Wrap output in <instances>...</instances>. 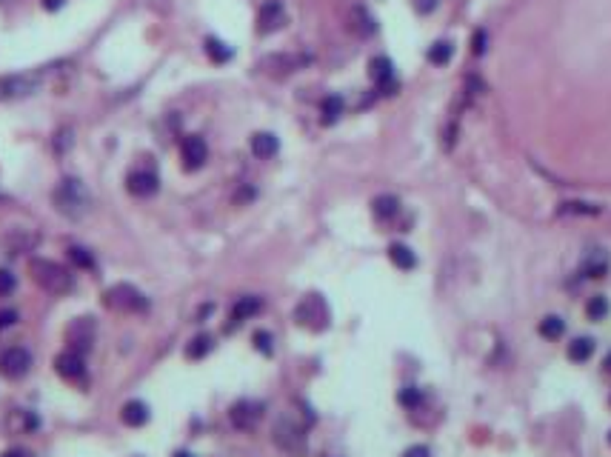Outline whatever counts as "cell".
I'll return each mask as SVG.
<instances>
[{
  "label": "cell",
  "instance_id": "obj_1",
  "mask_svg": "<svg viewBox=\"0 0 611 457\" xmlns=\"http://www.w3.org/2000/svg\"><path fill=\"white\" fill-rule=\"evenodd\" d=\"M52 203L69 220H83L92 211V194L86 189V183L78 177H63L52 191Z\"/></svg>",
  "mask_w": 611,
  "mask_h": 457
},
{
  "label": "cell",
  "instance_id": "obj_2",
  "mask_svg": "<svg viewBox=\"0 0 611 457\" xmlns=\"http://www.w3.org/2000/svg\"><path fill=\"white\" fill-rule=\"evenodd\" d=\"M29 272H32V280L46 289L49 295H69L75 289V278L69 275L66 266L55 263V261H46V258H32L29 263Z\"/></svg>",
  "mask_w": 611,
  "mask_h": 457
},
{
  "label": "cell",
  "instance_id": "obj_3",
  "mask_svg": "<svg viewBox=\"0 0 611 457\" xmlns=\"http://www.w3.org/2000/svg\"><path fill=\"white\" fill-rule=\"evenodd\" d=\"M103 303L115 312H146L149 309V298L129 283H117V286L106 289Z\"/></svg>",
  "mask_w": 611,
  "mask_h": 457
},
{
  "label": "cell",
  "instance_id": "obj_4",
  "mask_svg": "<svg viewBox=\"0 0 611 457\" xmlns=\"http://www.w3.org/2000/svg\"><path fill=\"white\" fill-rule=\"evenodd\" d=\"M43 75L41 72H26V75H4L0 78V100H21L29 98L41 89Z\"/></svg>",
  "mask_w": 611,
  "mask_h": 457
},
{
  "label": "cell",
  "instance_id": "obj_5",
  "mask_svg": "<svg viewBox=\"0 0 611 457\" xmlns=\"http://www.w3.org/2000/svg\"><path fill=\"white\" fill-rule=\"evenodd\" d=\"M294 320H297L300 326H306V329H314V332L326 329V326H329V309H326L323 298H320V295H309V298L294 309Z\"/></svg>",
  "mask_w": 611,
  "mask_h": 457
},
{
  "label": "cell",
  "instance_id": "obj_6",
  "mask_svg": "<svg viewBox=\"0 0 611 457\" xmlns=\"http://www.w3.org/2000/svg\"><path fill=\"white\" fill-rule=\"evenodd\" d=\"M32 369V352L23 346H9L0 352V374L9 377V380H21L26 377Z\"/></svg>",
  "mask_w": 611,
  "mask_h": 457
},
{
  "label": "cell",
  "instance_id": "obj_7",
  "mask_svg": "<svg viewBox=\"0 0 611 457\" xmlns=\"http://www.w3.org/2000/svg\"><path fill=\"white\" fill-rule=\"evenodd\" d=\"M95 317H78L69 329H66V340H69V349L78 352V354H86L92 346H95Z\"/></svg>",
  "mask_w": 611,
  "mask_h": 457
},
{
  "label": "cell",
  "instance_id": "obj_8",
  "mask_svg": "<svg viewBox=\"0 0 611 457\" xmlns=\"http://www.w3.org/2000/svg\"><path fill=\"white\" fill-rule=\"evenodd\" d=\"M260 417H263V403H257V400H238V403L229 409L232 426H235V429H243V431L255 429V426L260 423Z\"/></svg>",
  "mask_w": 611,
  "mask_h": 457
},
{
  "label": "cell",
  "instance_id": "obj_9",
  "mask_svg": "<svg viewBox=\"0 0 611 457\" xmlns=\"http://www.w3.org/2000/svg\"><path fill=\"white\" fill-rule=\"evenodd\" d=\"M206 157H209V146H206V140H203L200 135H188V137H183V143H180V160H183V169L194 172V169H200L203 163H206Z\"/></svg>",
  "mask_w": 611,
  "mask_h": 457
},
{
  "label": "cell",
  "instance_id": "obj_10",
  "mask_svg": "<svg viewBox=\"0 0 611 457\" xmlns=\"http://www.w3.org/2000/svg\"><path fill=\"white\" fill-rule=\"evenodd\" d=\"M55 369H58V374L63 377V380H69V383H86V363H83V354H78V352H63V354H58L55 357Z\"/></svg>",
  "mask_w": 611,
  "mask_h": 457
},
{
  "label": "cell",
  "instance_id": "obj_11",
  "mask_svg": "<svg viewBox=\"0 0 611 457\" xmlns=\"http://www.w3.org/2000/svg\"><path fill=\"white\" fill-rule=\"evenodd\" d=\"M283 23H286V9H283V4H280V0H266L263 9H260V15H257V32H260V35H272V32H277Z\"/></svg>",
  "mask_w": 611,
  "mask_h": 457
},
{
  "label": "cell",
  "instance_id": "obj_12",
  "mask_svg": "<svg viewBox=\"0 0 611 457\" xmlns=\"http://www.w3.org/2000/svg\"><path fill=\"white\" fill-rule=\"evenodd\" d=\"M368 75H371V80H374L386 95H391V92L397 89V83H394V63H391L386 55L371 58V63H368Z\"/></svg>",
  "mask_w": 611,
  "mask_h": 457
},
{
  "label": "cell",
  "instance_id": "obj_13",
  "mask_svg": "<svg viewBox=\"0 0 611 457\" xmlns=\"http://www.w3.org/2000/svg\"><path fill=\"white\" fill-rule=\"evenodd\" d=\"M126 189L134 194V197H152L157 189H160V180L152 169H137L126 177Z\"/></svg>",
  "mask_w": 611,
  "mask_h": 457
},
{
  "label": "cell",
  "instance_id": "obj_14",
  "mask_svg": "<svg viewBox=\"0 0 611 457\" xmlns=\"http://www.w3.org/2000/svg\"><path fill=\"white\" fill-rule=\"evenodd\" d=\"M38 243V235L29 232V228H12V232L4 238L6 255H21V252H32Z\"/></svg>",
  "mask_w": 611,
  "mask_h": 457
},
{
  "label": "cell",
  "instance_id": "obj_15",
  "mask_svg": "<svg viewBox=\"0 0 611 457\" xmlns=\"http://www.w3.org/2000/svg\"><path fill=\"white\" fill-rule=\"evenodd\" d=\"M608 266H611L608 255H605L602 249H594V252H588V255L583 258V263H580V275H583V278L597 280V278H605Z\"/></svg>",
  "mask_w": 611,
  "mask_h": 457
},
{
  "label": "cell",
  "instance_id": "obj_16",
  "mask_svg": "<svg viewBox=\"0 0 611 457\" xmlns=\"http://www.w3.org/2000/svg\"><path fill=\"white\" fill-rule=\"evenodd\" d=\"M260 309H263V300H260V298H255V295L240 298V300L232 306V323H229L226 329H235V326H240L243 320H252Z\"/></svg>",
  "mask_w": 611,
  "mask_h": 457
},
{
  "label": "cell",
  "instance_id": "obj_17",
  "mask_svg": "<svg viewBox=\"0 0 611 457\" xmlns=\"http://www.w3.org/2000/svg\"><path fill=\"white\" fill-rule=\"evenodd\" d=\"M120 420H123L126 426H132V429L146 426V423H149V406H146L143 400H129V403L120 409Z\"/></svg>",
  "mask_w": 611,
  "mask_h": 457
},
{
  "label": "cell",
  "instance_id": "obj_18",
  "mask_svg": "<svg viewBox=\"0 0 611 457\" xmlns=\"http://www.w3.org/2000/svg\"><path fill=\"white\" fill-rule=\"evenodd\" d=\"M277 149H280V140H277L272 132H257V135L252 137V152H255L260 160L275 157V154H277Z\"/></svg>",
  "mask_w": 611,
  "mask_h": 457
},
{
  "label": "cell",
  "instance_id": "obj_19",
  "mask_svg": "<svg viewBox=\"0 0 611 457\" xmlns=\"http://www.w3.org/2000/svg\"><path fill=\"white\" fill-rule=\"evenodd\" d=\"M388 261H391L397 269H403V272H412V269L418 266L415 252L405 246V243H391V246H388Z\"/></svg>",
  "mask_w": 611,
  "mask_h": 457
},
{
  "label": "cell",
  "instance_id": "obj_20",
  "mask_svg": "<svg viewBox=\"0 0 611 457\" xmlns=\"http://www.w3.org/2000/svg\"><path fill=\"white\" fill-rule=\"evenodd\" d=\"M594 349H597L594 337H574V340L568 343V360H574V363H585V360L594 354Z\"/></svg>",
  "mask_w": 611,
  "mask_h": 457
},
{
  "label": "cell",
  "instance_id": "obj_21",
  "mask_svg": "<svg viewBox=\"0 0 611 457\" xmlns=\"http://www.w3.org/2000/svg\"><path fill=\"white\" fill-rule=\"evenodd\" d=\"M340 115H343V98H340V95L323 98V103H320V120H323L326 126H331V123L340 120Z\"/></svg>",
  "mask_w": 611,
  "mask_h": 457
},
{
  "label": "cell",
  "instance_id": "obj_22",
  "mask_svg": "<svg viewBox=\"0 0 611 457\" xmlns=\"http://www.w3.org/2000/svg\"><path fill=\"white\" fill-rule=\"evenodd\" d=\"M351 26H354L357 35H374V29H377V23H374V18L368 15L366 6H354L351 9Z\"/></svg>",
  "mask_w": 611,
  "mask_h": 457
},
{
  "label": "cell",
  "instance_id": "obj_23",
  "mask_svg": "<svg viewBox=\"0 0 611 457\" xmlns=\"http://www.w3.org/2000/svg\"><path fill=\"white\" fill-rule=\"evenodd\" d=\"M371 209H374V217L388 220V217H394V214L400 211V200H397L394 194H380V197L371 203Z\"/></svg>",
  "mask_w": 611,
  "mask_h": 457
},
{
  "label": "cell",
  "instance_id": "obj_24",
  "mask_svg": "<svg viewBox=\"0 0 611 457\" xmlns=\"http://www.w3.org/2000/svg\"><path fill=\"white\" fill-rule=\"evenodd\" d=\"M563 332H565V320H563L560 315H548V317L540 320V335H543L546 340H560Z\"/></svg>",
  "mask_w": 611,
  "mask_h": 457
},
{
  "label": "cell",
  "instance_id": "obj_25",
  "mask_svg": "<svg viewBox=\"0 0 611 457\" xmlns=\"http://www.w3.org/2000/svg\"><path fill=\"white\" fill-rule=\"evenodd\" d=\"M203 46H206V55H209L215 63H229L232 55H235L232 46H226V43L218 41V38H206V43H203Z\"/></svg>",
  "mask_w": 611,
  "mask_h": 457
},
{
  "label": "cell",
  "instance_id": "obj_26",
  "mask_svg": "<svg viewBox=\"0 0 611 457\" xmlns=\"http://www.w3.org/2000/svg\"><path fill=\"white\" fill-rule=\"evenodd\" d=\"M212 352V335H197L188 346H186V357L188 360H200V357H206Z\"/></svg>",
  "mask_w": 611,
  "mask_h": 457
},
{
  "label": "cell",
  "instance_id": "obj_27",
  "mask_svg": "<svg viewBox=\"0 0 611 457\" xmlns=\"http://www.w3.org/2000/svg\"><path fill=\"white\" fill-rule=\"evenodd\" d=\"M452 55H455L452 41H437V43H432V46H429V61H432L435 66L449 63V61H452Z\"/></svg>",
  "mask_w": 611,
  "mask_h": 457
},
{
  "label": "cell",
  "instance_id": "obj_28",
  "mask_svg": "<svg viewBox=\"0 0 611 457\" xmlns=\"http://www.w3.org/2000/svg\"><path fill=\"white\" fill-rule=\"evenodd\" d=\"M397 400H400V406H405V409H418V406L423 403V392H420L418 386H403L400 394H397Z\"/></svg>",
  "mask_w": 611,
  "mask_h": 457
},
{
  "label": "cell",
  "instance_id": "obj_29",
  "mask_svg": "<svg viewBox=\"0 0 611 457\" xmlns=\"http://www.w3.org/2000/svg\"><path fill=\"white\" fill-rule=\"evenodd\" d=\"M69 261L75 263V266H80V269H95L97 263H95V255L89 252V249H83V246H72L69 249Z\"/></svg>",
  "mask_w": 611,
  "mask_h": 457
},
{
  "label": "cell",
  "instance_id": "obj_30",
  "mask_svg": "<svg viewBox=\"0 0 611 457\" xmlns=\"http://www.w3.org/2000/svg\"><path fill=\"white\" fill-rule=\"evenodd\" d=\"M608 298H602V295H597V298H591L588 300V306H585V315L591 317V320H602L605 315H608Z\"/></svg>",
  "mask_w": 611,
  "mask_h": 457
},
{
  "label": "cell",
  "instance_id": "obj_31",
  "mask_svg": "<svg viewBox=\"0 0 611 457\" xmlns=\"http://www.w3.org/2000/svg\"><path fill=\"white\" fill-rule=\"evenodd\" d=\"M560 211H563V214H597L600 209L591 206V203H563Z\"/></svg>",
  "mask_w": 611,
  "mask_h": 457
},
{
  "label": "cell",
  "instance_id": "obj_32",
  "mask_svg": "<svg viewBox=\"0 0 611 457\" xmlns=\"http://www.w3.org/2000/svg\"><path fill=\"white\" fill-rule=\"evenodd\" d=\"M15 286H18V280H15V275H12L9 269H0V298H6V295H12V292H15Z\"/></svg>",
  "mask_w": 611,
  "mask_h": 457
},
{
  "label": "cell",
  "instance_id": "obj_33",
  "mask_svg": "<svg viewBox=\"0 0 611 457\" xmlns=\"http://www.w3.org/2000/svg\"><path fill=\"white\" fill-rule=\"evenodd\" d=\"M252 340H255V349H257V352H263V354H272V352H275V346H272V335H269V332H263V329H260V332H255V337H252Z\"/></svg>",
  "mask_w": 611,
  "mask_h": 457
},
{
  "label": "cell",
  "instance_id": "obj_34",
  "mask_svg": "<svg viewBox=\"0 0 611 457\" xmlns=\"http://www.w3.org/2000/svg\"><path fill=\"white\" fill-rule=\"evenodd\" d=\"M15 323H18V312L15 309H4V312H0V329H9Z\"/></svg>",
  "mask_w": 611,
  "mask_h": 457
},
{
  "label": "cell",
  "instance_id": "obj_35",
  "mask_svg": "<svg viewBox=\"0 0 611 457\" xmlns=\"http://www.w3.org/2000/svg\"><path fill=\"white\" fill-rule=\"evenodd\" d=\"M403 457H432V451L426 446H412V448H405Z\"/></svg>",
  "mask_w": 611,
  "mask_h": 457
},
{
  "label": "cell",
  "instance_id": "obj_36",
  "mask_svg": "<svg viewBox=\"0 0 611 457\" xmlns=\"http://www.w3.org/2000/svg\"><path fill=\"white\" fill-rule=\"evenodd\" d=\"M66 146H72V132L63 129V132L58 135V152H66Z\"/></svg>",
  "mask_w": 611,
  "mask_h": 457
},
{
  "label": "cell",
  "instance_id": "obj_37",
  "mask_svg": "<svg viewBox=\"0 0 611 457\" xmlns=\"http://www.w3.org/2000/svg\"><path fill=\"white\" fill-rule=\"evenodd\" d=\"M486 52V32H477L474 35V55H483Z\"/></svg>",
  "mask_w": 611,
  "mask_h": 457
},
{
  "label": "cell",
  "instance_id": "obj_38",
  "mask_svg": "<svg viewBox=\"0 0 611 457\" xmlns=\"http://www.w3.org/2000/svg\"><path fill=\"white\" fill-rule=\"evenodd\" d=\"M437 6V0H418V12H432Z\"/></svg>",
  "mask_w": 611,
  "mask_h": 457
},
{
  "label": "cell",
  "instance_id": "obj_39",
  "mask_svg": "<svg viewBox=\"0 0 611 457\" xmlns=\"http://www.w3.org/2000/svg\"><path fill=\"white\" fill-rule=\"evenodd\" d=\"M63 6V0H43V9H49V12H58Z\"/></svg>",
  "mask_w": 611,
  "mask_h": 457
},
{
  "label": "cell",
  "instance_id": "obj_40",
  "mask_svg": "<svg viewBox=\"0 0 611 457\" xmlns=\"http://www.w3.org/2000/svg\"><path fill=\"white\" fill-rule=\"evenodd\" d=\"M0 457H26V451H21V448H12V451H6V454H0Z\"/></svg>",
  "mask_w": 611,
  "mask_h": 457
},
{
  "label": "cell",
  "instance_id": "obj_41",
  "mask_svg": "<svg viewBox=\"0 0 611 457\" xmlns=\"http://www.w3.org/2000/svg\"><path fill=\"white\" fill-rule=\"evenodd\" d=\"M602 366H605V372H608V374H611V352H608V354H605V363H602Z\"/></svg>",
  "mask_w": 611,
  "mask_h": 457
},
{
  "label": "cell",
  "instance_id": "obj_42",
  "mask_svg": "<svg viewBox=\"0 0 611 457\" xmlns=\"http://www.w3.org/2000/svg\"><path fill=\"white\" fill-rule=\"evenodd\" d=\"M174 457H191V454H188V451H177Z\"/></svg>",
  "mask_w": 611,
  "mask_h": 457
},
{
  "label": "cell",
  "instance_id": "obj_43",
  "mask_svg": "<svg viewBox=\"0 0 611 457\" xmlns=\"http://www.w3.org/2000/svg\"><path fill=\"white\" fill-rule=\"evenodd\" d=\"M608 443H611V431H608Z\"/></svg>",
  "mask_w": 611,
  "mask_h": 457
}]
</instances>
